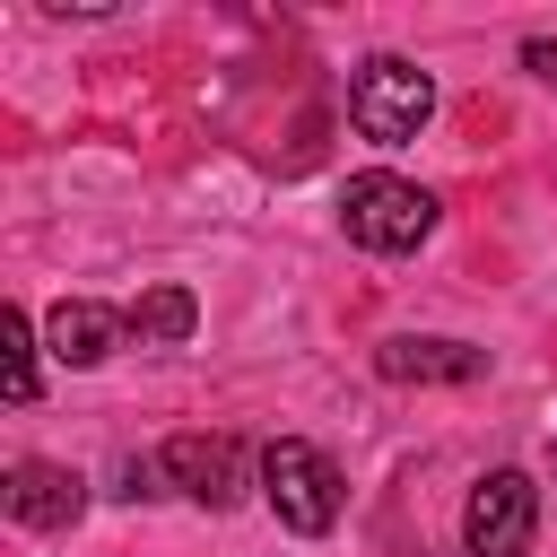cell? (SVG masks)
Listing matches in <instances>:
<instances>
[{"label": "cell", "mask_w": 557, "mask_h": 557, "mask_svg": "<svg viewBox=\"0 0 557 557\" xmlns=\"http://www.w3.org/2000/svg\"><path fill=\"white\" fill-rule=\"evenodd\" d=\"M540 531V479L531 470H487L461 505V548L470 557H522Z\"/></svg>", "instance_id": "277c9868"}, {"label": "cell", "mask_w": 557, "mask_h": 557, "mask_svg": "<svg viewBox=\"0 0 557 557\" xmlns=\"http://www.w3.org/2000/svg\"><path fill=\"white\" fill-rule=\"evenodd\" d=\"M174 479H165V461H122V496L139 505V496H165Z\"/></svg>", "instance_id": "8fae6325"}, {"label": "cell", "mask_w": 557, "mask_h": 557, "mask_svg": "<svg viewBox=\"0 0 557 557\" xmlns=\"http://www.w3.org/2000/svg\"><path fill=\"white\" fill-rule=\"evenodd\" d=\"M522 61H531V70H540V78H557V52H548V44H531V52H522Z\"/></svg>", "instance_id": "7c38bea8"}, {"label": "cell", "mask_w": 557, "mask_h": 557, "mask_svg": "<svg viewBox=\"0 0 557 557\" xmlns=\"http://www.w3.org/2000/svg\"><path fill=\"white\" fill-rule=\"evenodd\" d=\"M339 226H348L357 252H418L435 235V191L409 183V174H348Z\"/></svg>", "instance_id": "7a4b0ae2"}, {"label": "cell", "mask_w": 557, "mask_h": 557, "mask_svg": "<svg viewBox=\"0 0 557 557\" xmlns=\"http://www.w3.org/2000/svg\"><path fill=\"white\" fill-rule=\"evenodd\" d=\"M87 513V479L70 461H9V522L26 531H70Z\"/></svg>", "instance_id": "8992f818"}, {"label": "cell", "mask_w": 557, "mask_h": 557, "mask_svg": "<svg viewBox=\"0 0 557 557\" xmlns=\"http://www.w3.org/2000/svg\"><path fill=\"white\" fill-rule=\"evenodd\" d=\"M35 383H44V374H35V322H26V305H9V313H0V392L26 409Z\"/></svg>", "instance_id": "30bf717a"}, {"label": "cell", "mask_w": 557, "mask_h": 557, "mask_svg": "<svg viewBox=\"0 0 557 557\" xmlns=\"http://www.w3.org/2000/svg\"><path fill=\"white\" fill-rule=\"evenodd\" d=\"M122 313H131V331H139V339H165V348H174V339H191V322H200L191 287H148V296H139V305H122Z\"/></svg>", "instance_id": "9c48e42d"}, {"label": "cell", "mask_w": 557, "mask_h": 557, "mask_svg": "<svg viewBox=\"0 0 557 557\" xmlns=\"http://www.w3.org/2000/svg\"><path fill=\"white\" fill-rule=\"evenodd\" d=\"M374 374L383 383H479L487 374V348H470V339H383L374 348Z\"/></svg>", "instance_id": "ba28073f"}, {"label": "cell", "mask_w": 557, "mask_h": 557, "mask_svg": "<svg viewBox=\"0 0 557 557\" xmlns=\"http://www.w3.org/2000/svg\"><path fill=\"white\" fill-rule=\"evenodd\" d=\"M122 331H131V313L122 305H96V296H61L52 313H44V339H52V357L61 366H104L113 348H122Z\"/></svg>", "instance_id": "52a82bcc"}, {"label": "cell", "mask_w": 557, "mask_h": 557, "mask_svg": "<svg viewBox=\"0 0 557 557\" xmlns=\"http://www.w3.org/2000/svg\"><path fill=\"white\" fill-rule=\"evenodd\" d=\"M426 113H435V78H426L418 61L374 52V61L348 70V122H357L374 148H409V139L426 131Z\"/></svg>", "instance_id": "6da1fadb"}, {"label": "cell", "mask_w": 557, "mask_h": 557, "mask_svg": "<svg viewBox=\"0 0 557 557\" xmlns=\"http://www.w3.org/2000/svg\"><path fill=\"white\" fill-rule=\"evenodd\" d=\"M165 479L191 496V505H209V513H226V505H244V487H261V461L235 444V435H165Z\"/></svg>", "instance_id": "5b68a950"}, {"label": "cell", "mask_w": 557, "mask_h": 557, "mask_svg": "<svg viewBox=\"0 0 557 557\" xmlns=\"http://www.w3.org/2000/svg\"><path fill=\"white\" fill-rule=\"evenodd\" d=\"M261 496H270V513H278L296 540H322V531L339 522V470H331V453L305 444V435H270V444H261Z\"/></svg>", "instance_id": "3957f363"}]
</instances>
